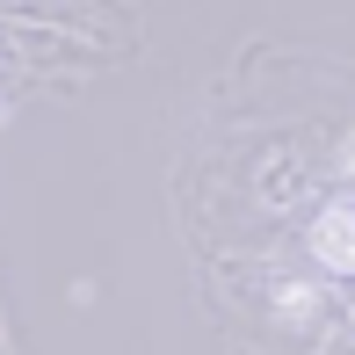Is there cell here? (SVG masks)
Here are the masks:
<instances>
[{
  "label": "cell",
  "instance_id": "obj_1",
  "mask_svg": "<svg viewBox=\"0 0 355 355\" xmlns=\"http://www.w3.org/2000/svg\"><path fill=\"white\" fill-rule=\"evenodd\" d=\"M312 254L327 268H355V203L341 196V203H327V211H319V225H312Z\"/></svg>",
  "mask_w": 355,
  "mask_h": 355
}]
</instances>
